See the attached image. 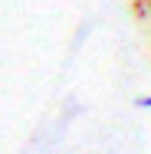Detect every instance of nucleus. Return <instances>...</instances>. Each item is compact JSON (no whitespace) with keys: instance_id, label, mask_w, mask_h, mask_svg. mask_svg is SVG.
I'll use <instances>...</instances> for the list:
<instances>
[{"instance_id":"1","label":"nucleus","mask_w":151,"mask_h":154,"mask_svg":"<svg viewBox=\"0 0 151 154\" xmlns=\"http://www.w3.org/2000/svg\"><path fill=\"white\" fill-rule=\"evenodd\" d=\"M135 108L148 112V108H151V95H141V98H135Z\"/></svg>"}]
</instances>
